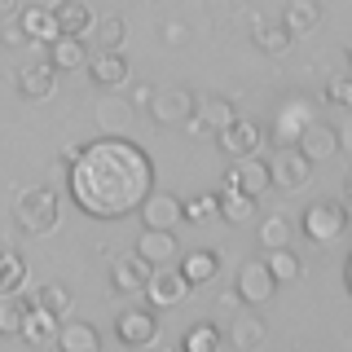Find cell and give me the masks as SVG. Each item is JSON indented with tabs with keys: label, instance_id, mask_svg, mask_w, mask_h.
<instances>
[{
	"label": "cell",
	"instance_id": "1",
	"mask_svg": "<svg viewBox=\"0 0 352 352\" xmlns=\"http://www.w3.org/2000/svg\"><path fill=\"white\" fill-rule=\"evenodd\" d=\"M71 198L93 220H119L137 212L154 190V163L128 137H102L71 159Z\"/></svg>",
	"mask_w": 352,
	"mask_h": 352
},
{
	"label": "cell",
	"instance_id": "2",
	"mask_svg": "<svg viewBox=\"0 0 352 352\" xmlns=\"http://www.w3.org/2000/svg\"><path fill=\"white\" fill-rule=\"evenodd\" d=\"M18 225L27 229V234H49V229L58 225V194H53L49 185L27 190L18 198Z\"/></svg>",
	"mask_w": 352,
	"mask_h": 352
},
{
	"label": "cell",
	"instance_id": "3",
	"mask_svg": "<svg viewBox=\"0 0 352 352\" xmlns=\"http://www.w3.org/2000/svg\"><path fill=\"white\" fill-rule=\"evenodd\" d=\"M308 176H313V159H308L295 141H286V146L278 150V159L269 163V181L282 185V190H304Z\"/></svg>",
	"mask_w": 352,
	"mask_h": 352
},
{
	"label": "cell",
	"instance_id": "4",
	"mask_svg": "<svg viewBox=\"0 0 352 352\" xmlns=\"http://www.w3.org/2000/svg\"><path fill=\"white\" fill-rule=\"evenodd\" d=\"M300 229L317 242V247H322V242L344 238V229H348V212H344V203H313V207L304 212Z\"/></svg>",
	"mask_w": 352,
	"mask_h": 352
},
{
	"label": "cell",
	"instance_id": "5",
	"mask_svg": "<svg viewBox=\"0 0 352 352\" xmlns=\"http://www.w3.org/2000/svg\"><path fill=\"white\" fill-rule=\"evenodd\" d=\"M269 163L256 159V154H247V159H234V168L225 172V190H242V194H264L269 190Z\"/></svg>",
	"mask_w": 352,
	"mask_h": 352
},
{
	"label": "cell",
	"instance_id": "6",
	"mask_svg": "<svg viewBox=\"0 0 352 352\" xmlns=\"http://www.w3.org/2000/svg\"><path fill=\"white\" fill-rule=\"evenodd\" d=\"M141 291L150 295V304H154V308H172V304H181L185 295H190V282L181 278V269H163V264H154L150 282L141 286Z\"/></svg>",
	"mask_w": 352,
	"mask_h": 352
},
{
	"label": "cell",
	"instance_id": "7",
	"mask_svg": "<svg viewBox=\"0 0 352 352\" xmlns=\"http://www.w3.org/2000/svg\"><path fill=\"white\" fill-rule=\"evenodd\" d=\"M115 335H119V344H128V348L154 344V335H159V317H154L150 308H124L119 322H115Z\"/></svg>",
	"mask_w": 352,
	"mask_h": 352
},
{
	"label": "cell",
	"instance_id": "8",
	"mask_svg": "<svg viewBox=\"0 0 352 352\" xmlns=\"http://www.w3.org/2000/svg\"><path fill=\"white\" fill-rule=\"evenodd\" d=\"M220 150L229 154V159H247V154L260 150V124L256 119H229L225 128H220Z\"/></svg>",
	"mask_w": 352,
	"mask_h": 352
},
{
	"label": "cell",
	"instance_id": "9",
	"mask_svg": "<svg viewBox=\"0 0 352 352\" xmlns=\"http://www.w3.org/2000/svg\"><path fill=\"white\" fill-rule=\"evenodd\" d=\"M273 291H278V282H273V273L264 269V260L242 264V273H238V295L242 300L247 304H269Z\"/></svg>",
	"mask_w": 352,
	"mask_h": 352
},
{
	"label": "cell",
	"instance_id": "10",
	"mask_svg": "<svg viewBox=\"0 0 352 352\" xmlns=\"http://www.w3.org/2000/svg\"><path fill=\"white\" fill-rule=\"evenodd\" d=\"M150 110L159 124H176V119H194V93L190 88H172V93H154L150 97Z\"/></svg>",
	"mask_w": 352,
	"mask_h": 352
},
{
	"label": "cell",
	"instance_id": "11",
	"mask_svg": "<svg viewBox=\"0 0 352 352\" xmlns=\"http://www.w3.org/2000/svg\"><path fill=\"white\" fill-rule=\"evenodd\" d=\"M295 141H300V150H304L313 163H317V159H330V154H339V132L330 128V124H317V119H308L304 132H300Z\"/></svg>",
	"mask_w": 352,
	"mask_h": 352
},
{
	"label": "cell",
	"instance_id": "12",
	"mask_svg": "<svg viewBox=\"0 0 352 352\" xmlns=\"http://www.w3.org/2000/svg\"><path fill=\"white\" fill-rule=\"evenodd\" d=\"M58 322L62 317L58 313H49V308H31L27 304V313H22V326H18V335L27 339V344H53L58 339Z\"/></svg>",
	"mask_w": 352,
	"mask_h": 352
},
{
	"label": "cell",
	"instance_id": "13",
	"mask_svg": "<svg viewBox=\"0 0 352 352\" xmlns=\"http://www.w3.org/2000/svg\"><path fill=\"white\" fill-rule=\"evenodd\" d=\"M154 264L141 256V251H132V256L115 260V269H110V278H115V291H141V286L150 282Z\"/></svg>",
	"mask_w": 352,
	"mask_h": 352
},
{
	"label": "cell",
	"instance_id": "14",
	"mask_svg": "<svg viewBox=\"0 0 352 352\" xmlns=\"http://www.w3.org/2000/svg\"><path fill=\"white\" fill-rule=\"evenodd\" d=\"M176 216H181V203H176L172 194H146L141 198V220H146V229H172Z\"/></svg>",
	"mask_w": 352,
	"mask_h": 352
},
{
	"label": "cell",
	"instance_id": "15",
	"mask_svg": "<svg viewBox=\"0 0 352 352\" xmlns=\"http://www.w3.org/2000/svg\"><path fill=\"white\" fill-rule=\"evenodd\" d=\"M53 88H58V71H53L49 62H36V66H27V71H18V93L22 97L44 102V97H53Z\"/></svg>",
	"mask_w": 352,
	"mask_h": 352
},
{
	"label": "cell",
	"instance_id": "16",
	"mask_svg": "<svg viewBox=\"0 0 352 352\" xmlns=\"http://www.w3.org/2000/svg\"><path fill=\"white\" fill-rule=\"evenodd\" d=\"M53 18H58V36H88V27H93V14L84 0H62Z\"/></svg>",
	"mask_w": 352,
	"mask_h": 352
},
{
	"label": "cell",
	"instance_id": "17",
	"mask_svg": "<svg viewBox=\"0 0 352 352\" xmlns=\"http://www.w3.org/2000/svg\"><path fill=\"white\" fill-rule=\"evenodd\" d=\"M53 53H49V66L53 71H71V66H84L88 53H84V36H53Z\"/></svg>",
	"mask_w": 352,
	"mask_h": 352
},
{
	"label": "cell",
	"instance_id": "18",
	"mask_svg": "<svg viewBox=\"0 0 352 352\" xmlns=\"http://www.w3.org/2000/svg\"><path fill=\"white\" fill-rule=\"evenodd\" d=\"M216 212L229 220V225H242V220L256 216V198L242 194V190H220L216 194Z\"/></svg>",
	"mask_w": 352,
	"mask_h": 352
},
{
	"label": "cell",
	"instance_id": "19",
	"mask_svg": "<svg viewBox=\"0 0 352 352\" xmlns=\"http://www.w3.org/2000/svg\"><path fill=\"white\" fill-rule=\"evenodd\" d=\"M18 27H22V36H27V40H40V44H49L53 36H58V18H53V9H36V5L22 9Z\"/></svg>",
	"mask_w": 352,
	"mask_h": 352
},
{
	"label": "cell",
	"instance_id": "20",
	"mask_svg": "<svg viewBox=\"0 0 352 352\" xmlns=\"http://www.w3.org/2000/svg\"><path fill=\"white\" fill-rule=\"evenodd\" d=\"M88 71H93V80L106 84V88H115V84L128 80V62L119 58V49H102V58L88 62Z\"/></svg>",
	"mask_w": 352,
	"mask_h": 352
},
{
	"label": "cell",
	"instance_id": "21",
	"mask_svg": "<svg viewBox=\"0 0 352 352\" xmlns=\"http://www.w3.org/2000/svg\"><path fill=\"white\" fill-rule=\"evenodd\" d=\"M137 251H141V256H146L150 264H168V260H172V251H176L172 229H146V234L137 238Z\"/></svg>",
	"mask_w": 352,
	"mask_h": 352
},
{
	"label": "cell",
	"instance_id": "22",
	"mask_svg": "<svg viewBox=\"0 0 352 352\" xmlns=\"http://www.w3.org/2000/svg\"><path fill=\"white\" fill-rule=\"evenodd\" d=\"M220 273V260L212 256V251H190V256L181 260V278L190 282V286H203V282H212Z\"/></svg>",
	"mask_w": 352,
	"mask_h": 352
},
{
	"label": "cell",
	"instance_id": "23",
	"mask_svg": "<svg viewBox=\"0 0 352 352\" xmlns=\"http://www.w3.org/2000/svg\"><path fill=\"white\" fill-rule=\"evenodd\" d=\"M53 344H62L66 352H97V330L93 326H84V322H66V326H58V339Z\"/></svg>",
	"mask_w": 352,
	"mask_h": 352
},
{
	"label": "cell",
	"instance_id": "24",
	"mask_svg": "<svg viewBox=\"0 0 352 352\" xmlns=\"http://www.w3.org/2000/svg\"><path fill=\"white\" fill-rule=\"evenodd\" d=\"M264 269L273 273V282H295V278H300V260H295L286 247H269V256H264Z\"/></svg>",
	"mask_w": 352,
	"mask_h": 352
},
{
	"label": "cell",
	"instance_id": "25",
	"mask_svg": "<svg viewBox=\"0 0 352 352\" xmlns=\"http://www.w3.org/2000/svg\"><path fill=\"white\" fill-rule=\"evenodd\" d=\"M22 282H27V264H22V256L0 251V295H14Z\"/></svg>",
	"mask_w": 352,
	"mask_h": 352
},
{
	"label": "cell",
	"instance_id": "26",
	"mask_svg": "<svg viewBox=\"0 0 352 352\" xmlns=\"http://www.w3.org/2000/svg\"><path fill=\"white\" fill-rule=\"evenodd\" d=\"M291 36H304L308 27H317V5H308V0H295L291 9H286V22H282Z\"/></svg>",
	"mask_w": 352,
	"mask_h": 352
},
{
	"label": "cell",
	"instance_id": "27",
	"mask_svg": "<svg viewBox=\"0 0 352 352\" xmlns=\"http://www.w3.org/2000/svg\"><path fill=\"white\" fill-rule=\"evenodd\" d=\"M22 313H27V304L18 300V291L14 295H0V335H18Z\"/></svg>",
	"mask_w": 352,
	"mask_h": 352
},
{
	"label": "cell",
	"instance_id": "28",
	"mask_svg": "<svg viewBox=\"0 0 352 352\" xmlns=\"http://www.w3.org/2000/svg\"><path fill=\"white\" fill-rule=\"evenodd\" d=\"M229 339L247 352V348H260V339H264V326L256 322V317H238L234 322V330H229Z\"/></svg>",
	"mask_w": 352,
	"mask_h": 352
},
{
	"label": "cell",
	"instance_id": "29",
	"mask_svg": "<svg viewBox=\"0 0 352 352\" xmlns=\"http://www.w3.org/2000/svg\"><path fill=\"white\" fill-rule=\"evenodd\" d=\"M308 119H313V115H308L304 106H291V110H282V115H278V141H295V137L304 132V124H308Z\"/></svg>",
	"mask_w": 352,
	"mask_h": 352
},
{
	"label": "cell",
	"instance_id": "30",
	"mask_svg": "<svg viewBox=\"0 0 352 352\" xmlns=\"http://www.w3.org/2000/svg\"><path fill=\"white\" fill-rule=\"evenodd\" d=\"M185 348H190V352H216V348H220V330H216L212 322L194 326L190 335H185Z\"/></svg>",
	"mask_w": 352,
	"mask_h": 352
},
{
	"label": "cell",
	"instance_id": "31",
	"mask_svg": "<svg viewBox=\"0 0 352 352\" xmlns=\"http://www.w3.org/2000/svg\"><path fill=\"white\" fill-rule=\"evenodd\" d=\"M40 308H49V313L62 317V313H71V295H66L62 286L49 282V286H40Z\"/></svg>",
	"mask_w": 352,
	"mask_h": 352
},
{
	"label": "cell",
	"instance_id": "32",
	"mask_svg": "<svg viewBox=\"0 0 352 352\" xmlns=\"http://www.w3.org/2000/svg\"><path fill=\"white\" fill-rule=\"evenodd\" d=\"M181 216H185V220H207V216H216V194H198V198H190V203H181Z\"/></svg>",
	"mask_w": 352,
	"mask_h": 352
},
{
	"label": "cell",
	"instance_id": "33",
	"mask_svg": "<svg viewBox=\"0 0 352 352\" xmlns=\"http://www.w3.org/2000/svg\"><path fill=\"white\" fill-rule=\"evenodd\" d=\"M260 238H264V247H286V242H291V225H286L282 216H273V220H264Z\"/></svg>",
	"mask_w": 352,
	"mask_h": 352
},
{
	"label": "cell",
	"instance_id": "34",
	"mask_svg": "<svg viewBox=\"0 0 352 352\" xmlns=\"http://www.w3.org/2000/svg\"><path fill=\"white\" fill-rule=\"evenodd\" d=\"M229 119H234V110H229L225 97H212V102H203V124H216V128H225Z\"/></svg>",
	"mask_w": 352,
	"mask_h": 352
},
{
	"label": "cell",
	"instance_id": "35",
	"mask_svg": "<svg viewBox=\"0 0 352 352\" xmlns=\"http://www.w3.org/2000/svg\"><path fill=\"white\" fill-rule=\"evenodd\" d=\"M256 44H260V49H269V53H278V49L291 44V31H286V27H260Z\"/></svg>",
	"mask_w": 352,
	"mask_h": 352
},
{
	"label": "cell",
	"instance_id": "36",
	"mask_svg": "<svg viewBox=\"0 0 352 352\" xmlns=\"http://www.w3.org/2000/svg\"><path fill=\"white\" fill-rule=\"evenodd\" d=\"M97 31H102V49H119V40H124V18H102L97 22Z\"/></svg>",
	"mask_w": 352,
	"mask_h": 352
},
{
	"label": "cell",
	"instance_id": "37",
	"mask_svg": "<svg viewBox=\"0 0 352 352\" xmlns=\"http://www.w3.org/2000/svg\"><path fill=\"white\" fill-rule=\"evenodd\" d=\"M330 97H335V102H348V97H352V84L348 80H335V84H330Z\"/></svg>",
	"mask_w": 352,
	"mask_h": 352
},
{
	"label": "cell",
	"instance_id": "38",
	"mask_svg": "<svg viewBox=\"0 0 352 352\" xmlns=\"http://www.w3.org/2000/svg\"><path fill=\"white\" fill-rule=\"evenodd\" d=\"M5 44H14V49H18V44H27V36H22V27H9V31H5Z\"/></svg>",
	"mask_w": 352,
	"mask_h": 352
},
{
	"label": "cell",
	"instance_id": "39",
	"mask_svg": "<svg viewBox=\"0 0 352 352\" xmlns=\"http://www.w3.org/2000/svg\"><path fill=\"white\" fill-rule=\"evenodd\" d=\"M150 97H154V88H137V93H132V106H150Z\"/></svg>",
	"mask_w": 352,
	"mask_h": 352
},
{
	"label": "cell",
	"instance_id": "40",
	"mask_svg": "<svg viewBox=\"0 0 352 352\" xmlns=\"http://www.w3.org/2000/svg\"><path fill=\"white\" fill-rule=\"evenodd\" d=\"M9 9H14V0H0V14H9Z\"/></svg>",
	"mask_w": 352,
	"mask_h": 352
}]
</instances>
